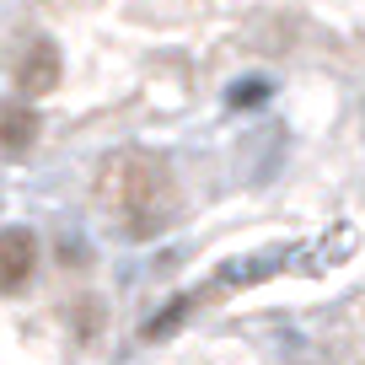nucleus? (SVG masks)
<instances>
[{"mask_svg":"<svg viewBox=\"0 0 365 365\" xmlns=\"http://www.w3.org/2000/svg\"><path fill=\"white\" fill-rule=\"evenodd\" d=\"M97 194L103 205L118 215V226L129 237H150L161 226V194H167V182H161V167L150 156H113L97 178Z\"/></svg>","mask_w":365,"mask_h":365,"instance_id":"1","label":"nucleus"},{"mask_svg":"<svg viewBox=\"0 0 365 365\" xmlns=\"http://www.w3.org/2000/svg\"><path fill=\"white\" fill-rule=\"evenodd\" d=\"M188 307H194V296H178V301H167V307H161L156 317L145 322V339H167V333L178 328L182 317H188Z\"/></svg>","mask_w":365,"mask_h":365,"instance_id":"5","label":"nucleus"},{"mask_svg":"<svg viewBox=\"0 0 365 365\" xmlns=\"http://www.w3.org/2000/svg\"><path fill=\"white\" fill-rule=\"evenodd\" d=\"M33 140H38V113H27V108H0V150L22 156Z\"/></svg>","mask_w":365,"mask_h":365,"instance_id":"4","label":"nucleus"},{"mask_svg":"<svg viewBox=\"0 0 365 365\" xmlns=\"http://www.w3.org/2000/svg\"><path fill=\"white\" fill-rule=\"evenodd\" d=\"M231 103H237V108H247V103H263V86H237V91H231Z\"/></svg>","mask_w":365,"mask_h":365,"instance_id":"6","label":"nucleus"},{"mask_svg":"<svg viewBox=\"0 0 365 365\" xmlns=\"http://www.w3.org/2000/svg\"><path fill=\"white\" fill-rule=\"evenodd\" d=\"M16 81H22L27 97H43V91L59 86V48L54 43H33L22 59V70H16Z\"/></svg>","mask_w":365,"mask_h":365,"instance_id":"3","label":"nucleus"},{"mask_svg":"<svg viewBox=\"0 0 365 365\" xmlns=\"http://www.w3.org/2000/svg\"><path fill=\"white\" fill-rule=\"evenodd\" d=\"M33 269H38V242H33V231H22V226L0 231V290H6V296L27 290Z\"/></svg>","mask_w":365,"mask_h":365,"instance_id":"2","label":"nucleus"}]
</instances>
